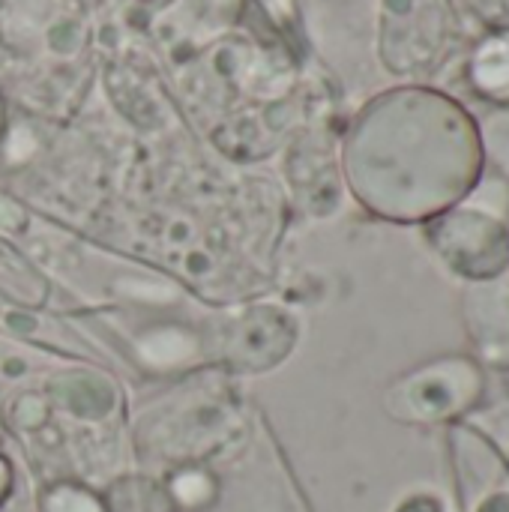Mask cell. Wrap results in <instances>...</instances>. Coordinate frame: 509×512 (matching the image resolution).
<instances>
[{"instance_id":"6da1fadb","label":"cell","mask_w":509,"mask_h":512,"mask_svg":"<svg viewBox=\"0 0 509 512\" xmlns=\"http://www.w3.org/2000/svg\"><path fill=\"white\" fill-rule=\"evenodd\" d=\"M360 195L396 216H441L462 201L483 174L477 120L438 90L390 93L363 123L357 141Z\"/></svg>"},{"instance_id":"7a4b0ae2","label":"cell","mask_w":509,"mask_h":512,"mask_svg":"<svg viewBox=\"0 0 509 512\" xmlns=\"http://www.w3.org/2000/svg\"><path fill=\"white\" fill-rule=\"evenodd\" d=\"M441 258L465 279L486 282L504 273L509 264V234L492 213L462 207L438 216L429 231Z\"/></svg>"},{"instance_id":"3957f363","label":"cell","mask_w":509,"mask_h":512,"mask_svg":"<svg viewBox=\"0 0 509 512\" xmlns=\"http://www.w3.org/2000/svg\"><path fill=\"white\" fill-rule=\"evenodd\" d=\"M474 87L486 99L509 102V30L486 39L471 63Z\"/></svg>"},{"instance_id":"277c9868","label":"cell","mask_w":509,"mask_h":512,"mask_svg":"<svg viewBox=\"0 0 509 512\" xmlns=\"http://www.w3.org/2000/svg\"><path fill=\"white\" fill-rule=\"evenodd\" d=\"M480 138H483V153L489 150L492 162L509 180V114H495L486 123V132H480Z\"/></svg>"}]
</instances>
